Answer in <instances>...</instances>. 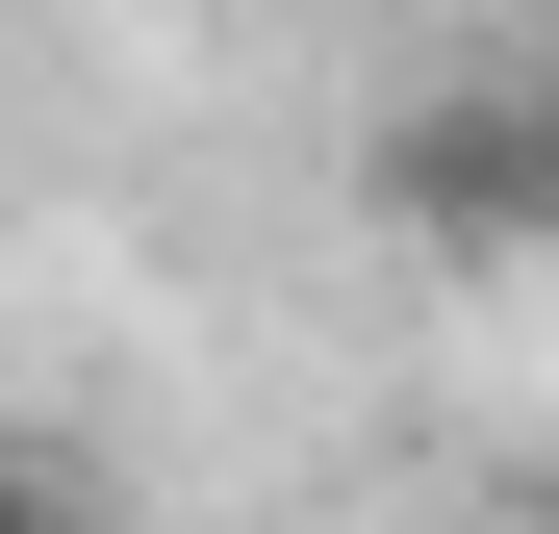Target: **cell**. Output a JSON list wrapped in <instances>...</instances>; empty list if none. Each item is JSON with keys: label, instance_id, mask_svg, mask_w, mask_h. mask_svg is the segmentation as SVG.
<instances>
[{"label": "cell", "instance_id": "1", "mask_svg": "<svg viewBox=\"0 0 559 534\" xmlns=\"http://www.w3.org/2000/svg\"><path fill=\"white\" fill-rule=\"evenodd\" d=\"M382 204L432 254H559V76H457V103L382 128Z\"/></svg>", "mask_w": 559, "mask_h": 534}, {"label": "cell", "instance_id": "2", "mask_svg": "<svg viewBox=\"0 0 559 534\" xmlns=\"http://www.w3.org/2000/svg\"><path fill=\"white\" fill-rule=\"evenodd\" d=\"M0 534H76V509H51V484H26V459H0Z\"/></svg>", "mask_w": 559, "mask_h": 534}]
</instances>
